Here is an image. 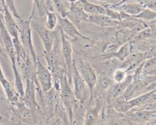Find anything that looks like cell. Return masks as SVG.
Wrapping results in <instances>:
<instances>
[{
  "mask_svg": "<svg viewBox=\"0 0 156 125\" xmlns=\"http://www.w3.org/2000/svg\"><path fill=\"white\" fill-rule=\"evenodd\" d=\"M19 37L21 43L27 53L30 56L34 64L37 66V56L34 49L32 38V29L29 19L19 20Z\"/></svg>",
  "mask_w": 156,
  "mask_h": 125,
  "instance_id": "1",
  "label": "cell"
},
{
  "mask_svg": "<svg viewBox=\"0 0 156 125\" xmlns=\"http://www.w3.org/2000/svg\"><path fill=\"white\" fill-rule=\"evenodd\" d=\"M61 101L67 110L71 123H73V111L76 104V97L73 92L68 77L65 73L60 80Z\"/></svg>",
  "mask_w": 156,
  "mask_h": 125,
  "instance_id": "2",
  "label": "cell"
},
{
  "mask_svg": "<svg viewBox=\"0 0 156 125\" xmlns=\"http://www.w3.org/2000/svg\"><path fill=\"white\" fill-rule=\"evenodd\" d=\"M74 62L81 76L89 88L91 99H92L93 97L94 87L97 83L96 73L92 66L88 63L84 62L80 59L77 60L76 62L74 61Z\"/></svg>",
  "mask_w": 156,
  "mask_h": 125,
  "instance_id": "3",
  "label": "cell"
},
{
  "mask_svg": "<svg viewBox=\"0 0 156 125\" xmlns=\"http://www.w3.org/2000/svg\"><path fill=\"white\" fill-rule=\"evenodd\" d=\"M30 25L40 36L44 48V52H49L53 48L54 41L57 36V31L49 30L44 24L38 22L30 21Z\"/></svg>",
  "mask_w": 156,
  "mask_h": 125,
  "instance_id": "4",
  "label": "cell"
},
{
  "mask_svg": "<svg viewBox=\"0 0 156 125\" xmlns=\"http://www.w3.org/2000/svg\"><path fill=\"white\" fill-rule=\"evenodd\" d=\"M35 93L36 86L34 81L29 79H26V88L24 95L21 98V101L26 106L32 109L35 114L41 113V109L36 99Z\"/></svg>",
  "mask_w": 156,
  "mask_h": 125,
  "instance_id": "5",
  "label": "cell"
},
{
  "mask_svg": "<svg viewBox=\"0 0 156 125\" xmlns=\"http://www.w3.org/2000/svg\"><path fill=\"white\" fill-rule=\"evenodd\" d=\"M0 30L2 39L4 42L5 52L11 61L12 67H16L17 64L16 51L12 38L5 28L3 15H0Z\"/></svg>",
  "mask_w": 156,
  "mask_h": 125,
  "instance_id": "6",
  "label": "cell"
},
{
  "mask_svg": "<svg viewBox=\"0 0 156 125\" xmlns=\"http://www.w3.org/2000/svg\"><path fill=\"white\" fill-rule=\"evenodd\" d=\"M36 78L43 92H48L52 87V75L48 67L44 66L39 58L36 66Z\"/></svg>",
  "mask_w": 156,
  "mask_h": 125,
  "instance_id": "7",
  "label": "cell"
},
{
  "mask_svg": "<svg viewBox=\"0 0 156 125\" xmlns=\"http://www.w3.org/2000/svg\"><path fill=\"white\" fill-rule=\"evenodd\" d=\"M72 81L74 84V94L76 98L79 100L81 104H83L87 98V89L85 82L81 76L76 66L73 61Z\"/></svg>",
  "mask_w": 156,
  "mask_h": 125,
  "instance_id": "8",
  "label": "cell"
},
{
  "mask_svg": "<svg viewBox=\"0 0 156 125\" xmlns=\"http://www.w3.org/2000/svg\"><path fill=\"white\" fill-rule=\"evenodd\" d=\"M61 33V44H62V53L64 59L65 66L67 69V77L69 83L72 82V72H73V49L71 43L66 38L65 33L60 30Z\"/></svg>",
  "mask_w": 156,
  "mask_h": 125,
  "instance_id": "9",
  "label": "cell"
},
{
  "mask_svg": "<svg viewBox=\"0 0 156 125\" xmlns=\"http://www.w3.org/2000/svg\"><path fill=\"white\" fill-rule=\"evenodd\" d=\"M133 81V76L129 75L126 76V79L121 83L112 84L108 89L107 93V101L110 103L115 99L121 96L126 89L130 86Z\"/></svg>",
  "mask_w": 156,
  "mask_h": 125,
  "instance_id": "10",
  "label": "cell"
},
{
  "mask_svg": "<svg viewBox=\"0 0 156 125\" xmlns=\"http://www.w3.org/2000/svg\"><path fill=\"white\" fill-rule=\"evenodd\" d=\"M44 56L47 62L48 68L51 72L52 75L54 76L55 79L56 78H58L60 80L64 74H61L60 72L61 70L60 67V59L56 48L53 47L49 52H44Z\"/></svg>",
  "mask_w": 156,
  "mask_h": 125,
  "instance_id": "11",
  "label": "cell"
},
{
  "mask_svg": "<svg viewBox=\"0 0 156 125\" xmlns=\"http://www.w3.org/2000/svg\"><path fill=\"white\" fill-rule=\"evenodd\" d=\"M32 10L29 17L30 21H35L44 24L47 12L49 11L44 0H32Z\"/></svg>",
  "mask_w": 156,
  "mask_h": 125,
  "instance_id": "12",
  "label": "cell"
},
{
  "mask_svg": "<svg viewBox=\"0 0 156 125\" xmlns=\"http://www.w3.org/2000/svg\"><path fill=\"white\" fill-rule=\"evenodd\" d=\"M89 16L76 3H73L68 11L66 17L69 19L77 28H80V23L82 21L88 22Z\"/></svg>",
  "mask_w": 156,
  "mask_h": 125,
  "instance_id": "13",
  "label": "cell"
},
{
  "mask_svg": "<svg viewBox=\"0 0 156 125\" xmlns=\"http://www.w3.org/2000/svg\"><path fill=\"white\" fill-rule=\"evenodd\" d=\"M21 72L22 77L26 79H32L34 81L35 85L39 84L36 78V65L32 60L30 56L27 55L26 57L19 64Z\"/></svg>",
  "mask_w": 156,
  "mask_h": 125,
  "instance_id": "14",
  "label": "cell"
},
{
  "mask_svg": "<svg viewBox=\"0 0 156 125\" xmlns=\"http://www.w3.org/2000/svg\"><path fill=\"white\" fill-rule=\"evenodd\" d=\"M57 23L58 24L60 27V30L65 34H66L69 37H71L72 38H76V37L79 36L83 39H88L87 37L82 35L78 31L75 25L66 17L63 18L60 15H57Z\"/></svg>",
  "mask_w": 156,
  "mask_h": 125,
  "instance_id": "15",
  "label": "cell"
},
{
  "mask_svg": "<svg viewBox=\"0 0 156 125\" xmlns=\"http://www.w3.org/2000/svg\"><path fill=\"white\" fill-rule=\"evenodd\" d=\"M88 15H106V7L95 4L87 0H79L76 2Z\"/></svg>",
  "mask_w": 156,
  "mask_h": 125,
  "instance_id": "16",
  "label": "cell"
},
{
  "mask_svg": "<svg viewBox=\"0 0 156 125\" xmlns=\"http://www.w3.org/2000/svg\"><path fill=\"white\" fill-rule=\"evenodd\" d=\"M88 22L102 27H118L120 25V21L115 20L105 15H90Z\"/></svg>",
  "mask_w": 156,
  "mask_h": 125,
  "instance_id": "17",
  "label": "cell"
},
{
  "mask_svg": "<svg viewBox=\"0 0 156 125\" xmlns=\"http://www.w3.org/2000/svg\"><path fill=\"white\" fill-rule=\"evenodd\" d=\"M0 83L9 101H10L12 104L20 101L19 100L21 99V96L16 90L15 87L12 85V84L6 79V78L1 80Z\"/></svg>",
  "mask_w": 156,
  "mask_h": 125,
  "instance_id": "18",
  "label": "cell"
},
{
  "mask_svg": "<svg viewBox=\"0 0 156 125\" xmlns=\"http://www.w3.org/2000/svg\"><path fill=\"white\" fill-rule=\"evenodd\" d=\"M147 23L143 20L138 19L133 16H130L127 18L121 21L120 25H122L124 27L129 28L135 31H142L148 28Z\"/></svg>",
  "mask_w": 156,
  "mask_h": 125,
  "instance_id": "19",
  "label": "cell"
},
{
  "mask_svg": "<svg viewBox=\"0 0 156 125\" xmlns=\"http://www.w3.org/2000/svg\"><path fill=\"white\" fill-rule=\"evenodd\" d=\"M145 55L141 53H130L124 61L121 68L127 72L144 61Z\"/></svg>",
  "mask_w": 156,
  "mask_h": 125,
  "instance_id": "20",
  "label": "cell"
},
{
  "mask_svg": "<svg viewBox=\"0 0 156 125\" xmlns=\"http://www.w3.org/2000/svg\"><path fill=\"white\" fill-rule=\"evenodd\" d=\"M156 115V111L140 110L127 113V116L133 121L143 123L149 121L152 117Z\"/></svg>",
  "mask_w": 156,
  "mask_h": 125,
  "instance_id": "21",
  "label": "cell"
},
{
  "mask_svg": "<svg viewBox=\"0 0 156 125\" xmlns=\"http://www.w3.org/2000/svg\"><path fill=\"white\" fill-rule=\"evenodd\" d=\"M101 101H97L96 106L87 108L85 115L83 125H95L99 118L101 110Z\"/></svg>",
  "mask_w": 156,
  "mask_h": 125,
  "instance_id": "22",
  "label": "cell"
},
{
  "mask_svg": "<svg viewBox=\"0 0 156 125\" xmlns=\"http://www.w3.org/2000/svg\"><path fill=\"white\" fill-rule=\"evenodd\" d=\"M16 107V111L20 118L24 120L37 121V115L30 109L26 106L21 101L13 104Z\"/></svg>",
  "mask_w": 156,
  "mask_h": 125,
  "instance_id": "23",
  "label": "cell"
},
{
  "mask_svg": "<svg viewBox=\"0 0 156 125\" xmlns=\"http://www.w3.org/2000/svg\"><path fill=\"white\" fill-rule=\"evenodd\" d=\"M120 6L119 9L120 8L119 11H123L127 14L130 16H136V15L139 14L141 12H142L144 8H146L143 5L141 4L136 2H127L125 0L119 2Z\"/></svg>",
  "mask_w": 156,
  "mask_h": 125,
  "instance_id": "24",
  "label": "cell"
},
{
  "mask_svg": "<svg viewBox=\"0 0 156 125\" xmlns=\"http://www.w3.org/2000/svg\"><path fill=\"white\" fill-rule=\"evenodd\" d=\"M156 98V89L152 90L150 92H146L141 95L129 101V104L130 109L134 107L140 106L153 99Z\"/></svg>",
  "mask_w": 156,
  "mask_h": 125,
  "instance_id": "25",
  "label": "cell"
},
{
  "mask_svg": "<svg viewBox=\"0 0 156 125\" xmlns=\"http://www.w3.org/2000/svg\"><path fill=\"white\" fill-rule=\"evenodd\" d=\"M12 70L14 75V87L21 98L23 96L24 93V86L23 83V77L21 73L18 70L17 67H13Z\"/></svg>",
  "mask_w": 156,
  "mask_h": 125,
  "instance_id": "26",
  "label": "cell"
},
{
  "mask_svg": "<svg viewBox=\"0 0 156 125\" xmlns=\"http://www.w3.org/2000/svg\"><path fill=\"white\" fill-rule=\"evenodd\" d=\"M113 84V81L105 73H101L97 75V83L99 89L105 91Z\"/></svg>",
  "mask_w": 156,
  "mask_h": 125,
  "instance_id": "27",
  "label": "cell"
},
{
  "mask_svg": "<svg viewBox=\"0 0 156 125\" xmlns=\"http://www.w3.org/2000/svg\"><path fill=\"white\" fill-rule=\"evenodd\" d=\"M51 5L56 10L57 14L63 18H65L68 13V10L67 9L65 3L62 0H50Z\"/></svg>",
  "mask_w": 156,
  "mask_h": 125,
  "instance_id": "28",
  "label": "cell"
},
{
  "mask_svg": "<svg viewBox=\"0 0 156 125\" xmlns=\"http://www.w3.org/2000/svg\"><path fill=\"white\" fill-rule=\"evenodd\" d=\"M57 15L55 12L53 11H48L47 12L46 20L44 22L45 27L51 30H54L55 26L57 25Z\"/></svg>",
  "mask_w": 156,
  "mask_h": 125,
  "instance_id": "29",
  "label": "cell"
},
{
  "mask_svg": "<svg viewBox=\"0 0 156 125\" xmlns=\"http://www.w3.org/2000/svg\"><path fill=\"white\" fill-rule=\"evenodd\" d=\"M135 17L144 21H148L152 22L156 19V12L149 8H146L139 14L135 16Z\"/></svg>",
  "mask_w": 156,
  "mask_h": 125,
  "instance_id": "30",
  "label": "cell"
},
{
  "mask_svg": "<svg viewBox=\"0 0 156 125\" xmlns=\"http://www.w3.org/2000/svg\"><path fill=\"white\" fill-rule=\"evenodd\" d=\"M130 47L129 44L121 46L119 49L114 53L112 56L118 58L121 61H123L130 54Z\"/></svg>",
  "mask_w": 156,
  "mask_h": 125,
  "instance_id": "31",
  "label": "cell"
},
{
  "mask_svg": "<svg viewBox=\"0 0 156 125\" xmlns=\"http://www.w3.org/2000/svg\"><path fill=\"white\" fill-rule=\"evenodd\" d=\"M142 71L144 74H152L156 72V58H151L144 62Z\"/></svg>",
  "mask_w": 156,
  "mask_h": 125,
  "instance_id": "32",
  "label": "cell"
},
{
  "mask_svg": "<svg viewBox=\"0 0 156 125\" xmlns=\"http://www.w3.org/2000/svg\"><path fill=\"white\" fill-rule=\"evenodd\" d=\"M114 108L116 111L121 113L128 112L130 110L129 101L124 100H119L115 101L114 104Z\"/></svg>",
  "mask_w": 156,
  "mask_h": 125,
  "instance_id": "33",
  "label": "cell"
},
{
  "mask_svg": "<svg viewBox=\"0 0 156 125\" xmlns=\"http://www.w3.org/2000/svg\"><path fill=\"white\" fill-rule=\"evenodd\" d=\"M5 5L8 8V9L10 10L11 13L13 16L16 18L18 20L21 19V18L20 16L19 13L18 12L16 6H15V0H4Z\"/></svg>",
  "mask_w": 156,
  "mask_h": 125,
  "instance_id": "34",
  "label": "cell"
},
{
  "mask_svg": "<svg viewBox=\"0 0 156 125\" xmlns=\"http://www.w3.org/2000/svg\"><path fill=\"white\" fill-rule=\"evenodd\" d=\"M126 71L123 69L116 70L113 74V80L115 83H121L126 78Z\"/></svg>",
  "mask_w": 156,
  "mask_h": 125,
  "instance_id": "35",
  "label": "cell"
},
{
  "mask_svg": "<svg viewBox=\"0 0 156 125\" xmlns=\"http://www.w3.org/2000/svg\"><path fill=\"white\" fill-rule=\"evenodd\" d=\"M138 3L143 5L145 8H149L156 12V0H135Z\"/></svg>",
  "mask_w": 156,
  "mask_h": 125,
  "instance_id": "36",
  "label": "cell"
},
{
  "mask_svg": "<svg viewBox=\"0 0 156 125\" xmlns=\"http://www.w3.org/2000/svg\"><path fill=\"white\" fill-rule=\"evenodd\" d=\"M96 1L108 3L109 5H114L115 4H116L118 2L117 0H96Z\"/></svg>",
  "mask_w": 156,
  "mask_h": 125,
  "instance_id": "37",
  "label": "cell"
},
{
  "mask_svg": "<svg viewBox=\"0 0 156 125\" xmlns=\"http://www.w3.org/2000/svg\"><path fill=\"white\" fill-rule=\"evenodd\" d=\"M4 1L0 0V15H3L4 13Z\"/></svg>",
  "mask_w": 156,
  "mask_h": 125,
  "instance_id": "38",
  "label": "cell"
},
{
  "mask_svg": "<svg viewBox=\"0 0 156 125\" xmlns=\"http://www.w3.org/2000/svg\"><path fill=\"white\" fill-rule=\"evenodd\" d=\"M0 54H1V55H2L4 58H7V54H6L5 50H4L3 48L1 47V44H0Z\"/></svg>",
  "mask_w": 156,
  "mask_h": 125,
  "instance_id": "39",
  "label": "cell"
},
{
  "mask_svg": "<svg viewBox=\"0 0 156 125\" xmlns=\"http://www.w3.org/2000/svg\"><path fill=\"white\" fill-rule=\"evenodd\" d=\"M5 78V77L4 73H3V72L2 70V69H1V65H0V81L2 80V79Z\"/></svg>",
  "mask_w": 156,
  "mask_h": 125,
  "instance_id": "40",
  "label": "cell"
},
{
  "mask_svg": "<svg viewBox=\"0 0 156 125\" xmlns=\"http://www.w3.org/2000/svg\"><path fill=\"white\" fill-rule=\"evenodd\" d=\"M156 89V83L153 84L149 87H147V90H155Z\"/></svg>",
  "mask_w": 156,
  "mask_h": 125,
  "instance_id": "41",
  "label": "cell"
},
{
  "mask_svg": "<svg viewBox=\"0 0 156 125\" xmlns=\"http://www.w3.org/2000/svg\"><path fill=\"white\" fill-rule=\"evenodd\" d=\"M151 24H156V19H155L154 21L151 22Z\"/></svg>",
  "mask_w": 156,
  "mask_h": 125,
  "instance_id": "42",
  "label": "cell"
},
{
  "mask_svg": "<svg viewBox=\"0 0 156 125\" xmlns=\"http://www.w3.org/2000/svg\"><path fill=\"white\" fill-rule=\"evenodd\" d=\"M3 125H7V124H4Z\"/></svg>",
  "mask_w": 156,
  "mask_h": 125,
  "instance_id": "43",
  "label": "cell"
},
{
  "mask_svg": "<svg viewBox=\"0 0 156 125\" xmlns=\"http://www.w3.org/2000/svg\"><path fill=\"white\" fill-rule=\"evenodd\" d=\"M65 125H68V124H65Z\"/></svg>",
  "mask_w": 156,
  "mask_h": 125,
  "instance_id": "44",
  "label": "cell"
},
{
  "mask_svg": "<svg viewBox=\"0 0 156 125\" xmlns=\"http://www.w3.org/2000/svg\"><path fill=\"white\" fill-rule=\"evenodd\" d=\"M152 125H156V124H152Z\"/></svg>",
  "mask_w": 156,
  "mask_h": 125,
  "instance_id": "45",
  "label": "cell"
}]
</instances>
